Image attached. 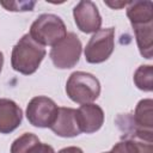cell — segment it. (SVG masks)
<instances>
[{
  "mask_svg": "<svg viewBox=\"0 0 153 153\" xmlns=\"http://www.w3.org/2000/svg\"><path fill=\"white\" fill-rule=\"evenodd\" d=\"M27 153H55L54 148L48 143H42L41 141L33 145Z\"/></svg>",
  "mask_w": 153,
  "mask_h": 153,
  "instance_id": "cell-18",
  "label": "cell"
},
{
  "mask_svg": "<svg viewBox=\"0 0 153 153\" xmlns=\"http://www.w3.org/2000/svg\"><path fill=\"white\" fill-rule=\"evenodd\" d=\"M43 45L35 42L29 33H25L13 47L11 54V66L16 72L24 75L33 74L45 57Z\"/></svg>",
  "mask_w": 153,
  "mask_h": 153,
  "instance_id": "cell-1",
  "label": "cell"
},
{
  "mask_svg": "<svg viewBox=\"0 0 153 153\" xmlns=\"http://www.w3.org/2000/svg\"><path fill=\"white\" fill-rule=\"evenodd\" d=\"M140 54L145 59H152L153 50V23L131 25Z\"/></svg>",
  "mask_w": 153,
  "mask_h": 153,
  "instance_id": "cell-12",
  "label": "cell"
},
{
  "mask_svg": "<svg viewBox=\"0 0 153 153\" xmlns=\"http://www.w3.org/2000/svg\"><path fill=\"white\" fill-rule=\"evenodd\" d=\"M115 49V29H99L87 42L84 54L88 63H102L106 61Z\"/></svg>",
  "mask_w": 153,
  "mask_h": 153,
  "instance_id": "cell-5",
  "label": "cell"
},
{
  "mask_svg": "<svg viewBox=\"0 0 153 153\" xmlns=\"http://www.w3.org/2000/svg\"><path fill=\"white\" fill-rule=\"evenodd\" d=\"M111 153H153L152 142L136 139H124L115 143Z\"/></svg>",
  "mask_w": 153,
  "mask_h": 153,
  "instance_id": "cell-14",
  "label": "cell"
},
{
  "mask_svg": "<svg viewBox=\"0 0 153 153\" xmlns=\"http://www.w3.org/2000/svg\"><path fill=\"white\" fill-rule=\"evenodd\" d=\"M57 111L59 106L53 99L45 96H37L26 106V118L35 127L50 128L57 116Z\"/></svg>",
  "mask_w": 153,
  "mask_h": 153,
  "instance_id": "cell-6",
  "label": "cell"
},
{
  "mask_svg": "<svg viewBox=\"0 0 153 153\" xmlns=\"http://www.w3.org/2000/svg\"><path fill=\"white\" fill-rule=\"evenodd\" d=\"M29 35L41 45L54 47L67 35L63 20L53 13H43L38 16L30 26Z\"/></svg>",
  "mask_w": 153,
  "mask_h": 153,
  "instance_id": "cell-2",
  "label": "cell"
},
{
  "mask_svg": "<svg viewBox=\"0 0 153 153\" xmlns=\"http://www.w3.org/2000/svg\"><path fill=\"white\" fill-rule=\"evenodd\" d=\"M66 93L71 100L78 104H88L99 97L100 84L91 73L73 72L66 82Z\"/></svg>",
  "mask_w": 153,
  "mask_h": 153,
  "instance_id": "cell-3",
  "label": "cell"
},
{
  "mask_svg": "<svg viewBox=\"0 0 153 153\" xmlns=\"http://www.w3.org/2000/svg\"><path fill=\"white\" fill-rule=\"evenodd\" d=\"M50 129L61 137H74L79 135L80 128L76 121V110L73 108H59L57 116Z\"/></svg>",
  "mask_w": 153,
  "mask_h": 153,
  "instance_id": "cell-9",
  "label": "cell"
},
{
  "mask_svg": "<svg viewBox=\"0 0 153 153\" xmlns=\"http://www.w3.org/2000/svg\"><path fill=\"white\" fill-rule=\"evenodd\" d=\"M104 153H111V151H110V152H104Z\"/></svg>",
  "mask_w": 153,
  "mask_h": 153,
  "instance_id": "cell-22",
  "label": "cell"
},
{
  "mask_svg": "<svg viewBox=\"0 0 153 153\" xmlns=\"http://www.w3.org/2000/svg\"><path fill=\"white\" fill-rule=\"evenodd\" d=\"M2 66H4V54H2L1 51H0V73H1Z\"/></svg>",
  "mask_w": 153,
  "mask_h": 153,
  "instance_id": "cell-21",
  "label": "cell"
},
{
  "mask_svg": "<svg viewBox=\"0 0 153 153\" xmlns=\"http://www.w3.org/2000/svg\"><path fill=\"white\" fill-rule=\"evenodd\" d=\"M153 100L147 98V99H141L134 111V115L131 116L134 123L143 129H152L153 127Z\"/></svg>",
  "mask_w": 153,
  "mask_h": 153,
  "instance_id": "cell-13",
  "label": "cell"
},
{
  "mask_svg": "<svg viewBox=\"0 0 153 153\" xmlns=\"http://www.w3.org/2000/svg\"><path fill=\"white\" fill-rule=\"evenodd\" d=\"M76 121L81 133H96L104 123V111L97 104H82L76 109Z\"/></svg>",
  "mask_w": 153,
  "mask_h": 153,
  "instance_id": "cell-8",
  "label": "cell"
},
{
  "mask_svg": "<svg viewBox=\"0 0 153 153\" xmlns=\"http://www.w3.org/2000/svg\"><path fill=\"white\" fill-rule=\"evenodd\" d=\"M39 142V139L32 133H24L11 145V153H27L29 149Z\"/></svg>",
  "mask_w": 153,
  "mask_h": 153,
  "instance_id": "cell-16",
  "label": "cell"
},
{
  "mask_svg": "<svg viewBox=\"0 0 153 153\" xmlns=\"http://www.w3.org/2000/svg\"><path fill=\"white\" fill-rule=\"evenodd\" d=\"M23 120V111L12 99L0 98V133L10 134L16 130Z\"/></svg>",
  "mask_w": 153,
  "mask_h": 153,
  "instance_id": "cell-10",
  "label": "cell"
},
{
  "mask_svg": "<svg viewBox=\"0 0 153 153\" xmlns=\"http://www.w3.org/2000/svg\"><path fill=\"white\" fill-rule=\"evenodd\" d=\"M105 5H108V6H110L111 8H115V10H117V8H121V7H123V6H127L128 5V2H105Z\"/></svg>",
  "mask_w": 153,
  "mask_h": 153,
  "instance_id": "cell-20",
  "label": "cell"
},
{
  "mask_svg": "<svg viewBox=\"0 0 153 153\" xmlns=\"http://www.w3.org/2000/svg\"><path fill=\"white\" fill-rule=\"evenodd\" d=\"M57 153H84L82 149L80 147L76 146H69V147H65L62 149H60Z\"/></svg>",
  "mask_w": 153,
  "mask_h": 153,
  "instance_id": "cell-19",
  "label": "cell"
},
{
  "mask_svg": "<svg viewBox=\"0 0 153 153\" xmlns=\"http://www.w3.org/2000/svg\"><path fill=\"white\" fill-rule=\"evenodd\" d=\"M81 42L74 32H68L63 39L55 44L50 50V59L56 68L68 69L74 67L81 55Z\"/></svg>",
  "mask_w": 153,
  "mask_h": 153,
  "instance_id": "cell-4",
  "label": "cell"
},
{
  "mask_svg": "<svg viewBox=\"0 0 153 153\" xmlns=\"http://www.w3.org/2000/svg\"><path fill=\"white\" fill-rule=\"evenodd\" d=\"M73 17L78 29L84 33H94L102 26V17L94 2L82 0L73 8Z\"/></svg>",
  "mask_w": 153,
  "mask_h": 153,
  "instance_id": "cell-7",
  "label": "cell"
},
{
  "mask_svg": "<svg viewBox=\"0 0 153 153\" xmlns=\"http://www.w3.org/2000/svg\"><path fill=\"white\" fill-rule=\"evenodd\" d=\"M0 5L4 6L7 11H32V7L35 6V2H5L0 1Z\"/></svg>",
  "mask_w": 153,
  "mask_h": 153,
  "instance_id": "cell-17",
  "label": "cell"
},
{
  "mask_svg": "<svg viewBox=\"0 0 153 153\" xmlns=\"http://www.w3.org/2000/svg\"><path fill=\"white\" fill-rule=\"evenodd\" d=\"M127 17L131 25L153 23V2L151 0L129 1L127 5Z\"/></svg>",
  "mask_w": 153,
  "mask_h": 153,
  "instance_id": "cell-11",
  "label": "cell"
},
{
  "mask_svg": "<svg viewBox=\"0 0 153 153\" xmlns=\"http://www.w3.org/2000/svg\"><path fill=\"white\" fill-rule=\"evenodd\" d=\"M134 84L139 90L151 92L153 88V67L151 65L140 66L134 73Z\"/></svg>",
  "mask_w": 153,
  "mask_h": 153,
  "instance_id": "cell-15",
  "label": "cell"
}]
</instances>
